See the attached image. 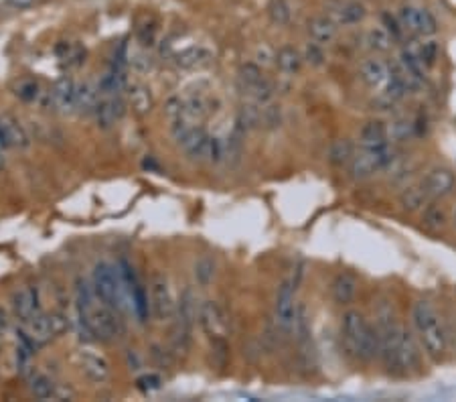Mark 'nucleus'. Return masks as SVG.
Segmentation results:
<instances>
[{"label": "nucleus", "instance_id": "nucleus-1", "mask_svg": "<svg viewBox=\"0 0 456 402\" xmlns=\"http://www.w3.org/2000/svg\"><path fill=\"white\" fill-rule=\"evenodd\" d=\"M341 335L347 354L361 359V361H373L379 357V331L377 327L369 325L363 313L347 311L341 321Z\"/></svg>", "mask_w": 456, "mask_h": 402}, {"label": "nucleus", "instance_id": "nucleus-2", "mask_svg": "<svg viewBox=\"0 0 456 402\" xmlns=\"http://www.w3.org/2000/svg\"><path fill=\"white\" fill-rule=\"evenodd\" d=\"M411 317H413V327L418 331V339L426 356L432 357L434 361L442 359L446 352V331L438 311L432 307V303L418 301L413 303Z\"/></svg>", "mask_w": 456, "mask_h": 402}, {"label": "nucleus", "instance_id": "nucleus-3", "mask_svg": "<svg viewBox=\"0 0 456 402\" xmlns=\"http://www.w3.org/2000/svg\"><path fill=\"white\" fill-rule=\"evenodd\" d=\"M91 284H93L97 301L110 305L116 311L124 313L126 303H128V295H126V287L122 282V274H120L118 267H114L110 263H97L93 267Z\"/></svg>", "mask_w": 456, "mask_h": 402}, {"label": "nucleus", "instance_id": "nucleus-4", "mask_svg": "<svg viewBox=\"0 0 456 402\" xmlns=\"http://www.w3.org/2000/svg\"><path fill=\"white\" fill-rule=\"evenodd\" d=\"M77 319L86 321L93 339H99V342H114L126 333L122 313L112 309L106 303H99V305L93 303L90 309L77 311Z\"/></svg>", "mask_w": 456, "mask_h": 402}, {"label": "nucleus", "instance_id": "nucleus-5", "mask_svg": "<svg viewBox=\"0 0 456 402\" xmlns=\"http://www.w3.org/2000/svg\"><path fill=\"white\" fill-rule=\"evenodd\" d=\"M396 161V150L387 144L381 146H371L363 148L359 153H355V157L349 163V175L353 181H365V179L373 177L375 173L387 169L392 163Z\"/></svg>", "mask_w": 456, "mask_h": 402}, {"label": "nucleus", "instance_id": "nucleus-6", "mask_svg": "<svg viewBox=\"0 0 456 402\" xmlns=\"http://www.w3.org/2000/svg\"><path fill=\"white\" fill-rule=\"evenodd\" d=\"M25 327L27 335L37 344V348H41L65 333V329L69 327V319L61 313H37L31 321L25 323Z\"/></svg>", "mask_w": 456, "mask_h": 402}, {"label": "nucleus", "instance_id": "nucleus-7", "mask_svg": "<svg viewBox=\"0 0 456 402\" xmlns=\"http://www.w3.org/2000/svg\"><path fill=\"white\" fill-rule=\"evenodd\" d=\"M150 307L158 321H171L177 315V303L165 276L156 274L150 282Z\"/></svg>", "mask_w": 456, "mask_h": 402}, {"label": "nucleus", "instance_id": "nucleus-8", "mask_svg": "<svg viewBox=\"0 0 456 402\" xmlns=\"http://www.w3.org/2000/svg\"><path fill=\"white\" fill-rule=\"evenodd\" d=\"M400 25L404 27V31H410L413 35H422V37H430L436 33L438 25L436 19L432 16L430 10L426 8H416V6H402L400 14H398Z\"/></svg>", "mask_w": 456, "mask_h": 402}, {"label": "nucleus", "instance_id": "nucleus-9", "mask_svg": "<svg viewBox=\"0 0 456 402\" xmlns=\"http://www.w3.org/2000/svg\"><path fill=\"white\" fill-rule=\"evenodd\" d=\"M294 295H296V289L290 282V278L284 280L278 289L276 303H274V321H276L278 329H282V331H292V321H294V313H296Z\"/></svg>", "mask_w": 456, "mask_h": 402}, {"label": "nucleus", "instance_id": "nucleus-10", "mask_svg": "<svg viewBox=\"0 0 456 402\" xmlns=\"http://www.w3.org/2000/svg\"><path fill=\"white\" fill-rule=\"evenodd\" d=\"M199 325L201 329L213 339V337H226L228 333V317L217 301H203L199 305Z\"/></svg>", "mask_w": 456, "mask_h": 402}, {"label": "nucleus", "instance_id": "nucleus-11", "mask_svg": "<svg viewBox=\"0 0 456 402\" xmlns=\"http://www.w3.org/2000/svg\"><path fill=\"white\" fill-rule=\"evenodd\" d=\"M10 305H12V313H14V317H16L19 321H23V323L31 321V319H33L37 313H41L37 289H33L31 284L19 287V289L12 293Z\"/></svg>", "mask_w": 456, "mask_h": 402}, {"label": "nucleus", "instance_id": "nucleus-12", "mask_svg": "<svg viewBox=\"0 0 456 402\" xmlns=\"http://www.w3.org/2000/svg\"><path fill=\"white\" fill-rule=\"evenodd\" d=\"M126 114V102L122 96H112V98H106L101 102H97L95 110H93V116H95V124L101 129V131H110L116 122H120Z\"/></svg>", "mask_w": 456, "mask_h": 402}, {"label": "nucleus", "instance_id": "nucleus-13", "mask_svg": "<svg viewBox=\"0 0 456 402\" xmlns=\"http://www.w3.org/2000/svg\"><path fill=\"white\" fill-rule=\"evenodd\" d=\"M422 185L428 193L430 199H440V197H446L453 193L456 185L455 173L451 169H444V167H436L432 169L426 177L422 179Z\"/></svg>", "mask_w": 456, "mask_h": 402}, {"label": "nucleus", "instance_id": "nucleus-14", "mask_svg": "<svg viewBox=\"0 0 456 402\" xmlns=\"http://www.w3.org/2000/svg\"><path fill=\"white\" fill-rule=\"evenodd\" d=\"M182 150L193 159V161H209V146H211V136L205 133L201 126H193L182 138L177 140Z\"/></svg>", "mask_w": 456, "mask_h": 402}, {"label": "nucleus", "instance_id": "nucleus-15", "mask_svg": "<svg viewBox=\"0 0 456 402\" xmlns=\"http://www.w3.org/2000/svg\"><path fill=\"white\" fill-rule=\"evenodd\" d=\"M75 93H77V86L71 78H61L49 93L51 106L59 112H69L75 108Z\"/></svg>", "mask_w": 456, "mask_h": 402}, {"label": "nucleus", "instance_id": "nucleus-16", "mask_svg": "<svg viewBox=\"0 0 456 402\" xmlns=\"http://www.w3.org/2000/svg\"><path fill=\"white\" fill-rule=\"evenodd\" d=\"M80 370L88 380L95 384H104L110 378V364L106 361V357L91 354V352L80 354Z\"/></svg>", "mask_w": 456, "mask_h": 402}, {"label": "nucleus", "instance_id": "nucleus-17", "mask_svg": "<svg viewBox=\"0 0 456 402\" xmlns=\"http://www.w3.org/2000/svg\"><path fill=\"white\" fill-rule=\"evenodd\" d=\"M357 278L351 274V272H341L335 276L333 284H331V295H333V301L337 305H349L353 303L355 295H357Z\"/></svg>", "mask_w": 456, "mask_h": 402}, {"label": "nucleus", "instance_id": "nucleus-18", "mask_svg": "<svg viewBox=\"0 0 456 402\" xmlns=\"http://www.w3.org/2000/svg\"><path fill=\"white\" fill-rule=\"evenodd\" d=\"M211 61H213V53L203 45H193L189 49H182L175 57V63L181 69H201V67H207Z\"/></svg>", "mask_w": 456, "mask_h": 402}, {"label": "nucleus", "instance_id": "nucleus-19", "mask_svg": "<svg viewBox=\"0 0 456 402\" xmlns=\"http://www.w3.org/2000/svg\"><path fill=\"white\" fill-rule=\"evenodd\" d=\"M359 74H361V80L369 88L377 89L387 84V80H389V65L385 61H381V59H367V61L361 63Z\"/></svg>", "mask_w": 456, "mask_h": 402}, {"label": "nucleus", "instance_id": "nucleus-20", "mask_svg": "<svg viewBox=\"0 0 456 402\" xmlns=\"http://www.w3.org/2000/svg\"><path fill=\"white\" fill-rule=\"evenodd\" d=\"M355 157V144L349 138H337L328 144L326 150V161L333 167H347L351 163V159Z\"/></svg>", "mask_w": 456, "mask_h": 402}, {"label": "nucleus", "instance_id": "nucleus-21", "mask_svg": "<svg viewBox=\"0 0 456 402\" xmlns=\"http://www.w3.org/2000/svg\"><path fill=\"white\" fill-rule=\"evenodd\" d=\"M177 325H181L184 329H193L195 321L199 319V305H197V297L191 289H187L181 295V301L177 305Z\"/></svg>", "mask_w": 456, "mask_h": 402}, {"label": "nucleus", "instance_id": "nucleus-22", "mask_svg": "<svg viewBox=\"0 0 456 402\" xmlns=\"http://www.w3.org/2000/svg\"><path fill=\"white\" fill-rule=\"evenodd\" d=\"M309 35L315 43H331L337 37V23L328 16H315L309 21Z\"/></svg>", "mask_w": 456, "mask_h": 402}, {"label": "nucleus", "instance_id": "nucleus-23", "mask_svg": "<svg viewBox=\"0 0 456 402\" xmlns=\"http://www.w3.org/2000/svg\"><path fill=\"white\" fill-rule=\"evenodd\" d=\"M387 126L381 120H369L365 122L363 129L359 131V144L363 148H371V146H381L387 144Z\"/></svg>", "mask_w": 456, "mask_h": 402}, {"label": "nucleus", "instance_id": "nucleus-24", "mask_svg": "<svg viewBox=\"0 0 456 402\" xmlns=\"http://www.w3.org/2000/svg\"><path fill=\"white\" fill-rule=\"evenodd\" d=\"M207 112H209V108H207V100L203 93H191V96L182 98V118L184 120L199 124V122H203Z\"/></svg>", "mask_w": 456, "mask_h": 402}, {"label": "nucleus", "instance_id": "nucleus-25", "mask_svg": "<svg viewBox=\"0 0 456 402\" xmlns=\"http://www.w3.org/2000/svg\"><path fill=\"white\" fill-rule=\"evenodd\" d=\"M302 61H304L302 55H300L294 47H290V45L278 49V53H276V65H278V69H280L284 76H294V74H298L300 67H302Z\"/></svg>", "mask_w": 456, "mask_h": 402}, {"label": "nucleus", "instance_id": "nucleus-26", "mask_svg": "<svg viewBox=\"0 0 456 402\" xmlns=\"http://www.w3.org/2000/svg\"><path fill=\"white\" fill-rule=\"evenodd\" d=\"M0 126H2V133H4L6 146H19V148L29 146V134L25 133V129L12 116H2Z\"/></svg>", "mask_w": 456, "mask_h": 402}, {"label": "nucleus", "instance_id": "nucleus-27", "mask_svg": "<svg viewBox=\"0 0 456 402\" xmlns=\"http://www.w3.org/2000/svg\"><path fill=\"white\" fill-rule=\"evenodd\" d=\"M365 14H367V10H365V6L361 2H357V0H347V2H343L337 10H335V23L337 25H357V23H361L365 19Z\"/></svg>", "mask_w": 456, "mask_h": 402}, {"label": "nucleus", "instance_id": "nucleus-28", "mask_svg": "<svg viewBox=\"0 0 456 402\" xmlns=\"http://www.w3.org/2000/svg\"><path fill=\"white\" fill-rule=\"evenodd\" d=\"M428 199H430V197H428V193H426L422 181L416 183V185L406 187V189L400 193V205H402L404 212H410V214L418 212L420 208H424V203H426Z\"/></svg>", "mask_w": 456, "mask_h": 402}, {"label": "nucleus", "instance_id": "nucleus-29", "mask_svg": "<svg viewBox=\"0 0 456 402\" xmlns=\"http://www.w3.org/2000/svg\"><path fill=\"white\" fill-rule=\"evenodd\" d=\"M262 108L260 104H243L237 112V120H235V129L248 133L252 129H258L262 126Z\"/></svg>", "mask_w": 456, "mask_h": 402}, {"label": "nucleus", "instance_id": "nucleus-30", "mask_svg": "<svg viewBox=\"0 0 456 402\" xmlns=\"http://www.w3.org/2000/svg\"><path fill=\"white\" fill-rule=\"evenodd\" d=\"M130 106H132V110L136 112L138 116L150 114L152 108H154V96H152L150 88L144 86V84L132 86V89H130Z\"/></svg>", "mask_w": 456, "mask_h": 402}, {"label": "nucleus", "instance_id": "nucleus-31", "mask_svg": "<svg viewBox=\"0 0 456 402\" xmlns=\"http://www.w3.org/2000/svg\"><path fill=\"white\" fill-rule=\"evenodd\" d=\"M29 390L31 394L37 399V401H51L55 399V392H57V384L47 376V374H31L29 378Z\"/></svg>", "mask_w": 456, "mask_h": 402}, {"label": "nucleus", "instance_id": "nucleus-32", "mask_svg": "<svg viewBox=\"0 0 456 402\" xmlns=\"http://www.w3.org/2000/svg\"><path fill=\"white\" fill-rule=\"evenodd\" d=\"M128 303H130V307H132V311L136 315L138 321L144 323V321L148 319V307H150V303H148V293L144 291V287L140 284L138 278L132 282V287H130V291H128Z\"/></svg>", "mask_w": 456, "mask_h": 402}, {"label": "nucleus", "instance_id": "nucleus-33", "mask_svg": "<svg viewBox=\"0 0 456 402\" xmlns=\"http://www.w3.org/2000/svg\"><path fill=\"white\" fill-rule=\"evenodd\" d=\"M215 274H217V265H215V260H213L211 256H201V258L195 263V267H193V276H195V280H197L199 287L211 284L213 278H215Z\"/></svg>", "mask_w": 456, "mask_h": 402}, {"label": "nucleus", "instance_id": "nucleus-34", "mask_svg": "<svg viewBox=\"0 0 456 402\" xmlns=\"http://www.w3.org/2000/svg\"><path fill=\"white\" fill-rule=\"evenodd\" d=\"M97 91H99V88H93L88 82L77 86L75 110H80V112H93L95 106H97Z\"/></svg>", "mask_w": 456, "mask_h": 402}, {"label": "nucleus", "instance_id": "nucleus-35", "mask_svg": "<svg viewBox=\"0 0 456 402\" xmlns=\"http://www.w3.org/2000/svg\"><path fill=\"white\" fill-rule=\"evenodd\" d=\"M292 333H294V337H296L300 344H304V342H309V339H311L309 311H307V307H304L302 303H300V305H296L294 321H292Z\"/></svg>", "mask_w": 456, "mask_h": 402}, {"label": "nucleus", "instance_id": "nucleus-36", "mask_svg": "<svg viewBox=\"0 0 456 402\" xmlns=\"http://www.w3.org/2000/svg\"><path fill=\"white\" fill-rule=\"evenodd\" d=\"M365 43H367L369 49H373V51L385 53V51H389V49H392L394 37L387 33V29H385V27H375V29H371V31L367 33Z\"/></svg>", "mask_w": 456, "mask_h": 402}, {"label": "nucleus", "instance_id": "nucleus-37", "mask_svg": "<svg viewBox=\"0 0 456 402\" xmlns=\"http://www.w3.org/2000/svg\"><path fill=\"white\" fill-rule=\"evenodd\" d=\"M57 55L67 63V67H80L86 61V49L80 45L61 43L57 47Z\"/></svg>", "mask_w": 456, "mask_h": 402}, {"label": "nucleus", "instance_id": "nucleus-38", "mask_svg": "<svg viewBox=\"0 0 456 402\" xmlns=\"http://www.w3.org/2000/svg\"><path fill=\"white\" fill-rule=\"evenodd\" d=\"M237 80L241 84L243 89H250L252 86L260 84L264 80V74H262V67L254 61V63H243L239 67V74H237Z\"/></svg>", "mask_w": 456, "mask_h": 402}, {"label": "nucleus", "instance_id": "nucleus-39", "mask_svg": "<svg viewBox=\"0 0 456 402\" xmlns=\"http://www.w3.org/2000/svg\"><path fill=\"white\" fill-rule=\"evenodd\" d=\"M446 222H448V218H446V212H444L442 205L430 203V205L426 208V212H424V225H426L428 230L438 232V230H442V227L446 225Z\"/></svg>", "mask_w": 456, "mask_h": 402}, {"label": "nucleus", "instance_id": "nucleus-40", "mask_svg": "<svg viewBox=\"0 0 456 402\" xmlns=\"http://www.w3.org/2000/svg\"><path fill=\"white\" fill-rule=\"evenodd\" d=\"M245 91H248V96H250L256 104H260V106H268V104L274 100V96H276L274 84L272 82H268L266 78H264L260 84L252 86L250 89H245Z\"/></svg>", "mask_w": 456, "mask_h": 402}, {"label": "nucleus", "instance_id": "nucleus-41", "mask_svg": "<svg viewBox=\"0 0 456 402\" xmlns=\"http://www.w3.org/2000/svg\"><path fill=\"white\" fill-rule=\"evenodd\" d=\"M268 16L274 25L282 27V25H288L290 23V16H292V10H290V4L286 0H270L268 4Z\"/></svg>", "mask_w": 456, "mask_h": 402}, {"label": "nucleus", "instance_id": "nucleus-42", "mask_svg": "<svg viewBox=\"0 0 456 402\" xmlns=\"http://www.w3.org/2000/svg\"><path fill=\"white\" fill-rule=\"evenodd\" d=\"M413 134H416V124L408 118H400V120L392 122V126L387 129L389 140H396V142H404Z\"/></svg>", "mask_w": 456, "mask_h": 402}, {"label": "nucleus", "instance_id": "nucleus-43", "mask_svg": "<svg viewBox=\"0 0 456 402\" xmlns=\"http://www.w3.org/2000/svg\"><path fill=\"white\" fill-rule=\"evenodd\" d=\"M23 102H35L39 98V84L35 80H23L19 86H16V91H14Z\"/></svg>", "mask_w": 456, "mask_h": 402}, {"label": "nucleus", "instance_id": "nucleus-44", "mask_svg": "<svg viewBox=\"0 0 456 402\" xmlns=\"http://www.w3.org/2000/svg\"><path fill=\"white\" fill-rule=\"evenodd\" d=\"M302 59L313 65V67H320L324 63V51H322V45L319 43H307L304 47V53H302Z\"/></svg>", "mask_w": 456, "mask_h": 402}, {"label": "nucleus", "instance_id": "nucleus-45", "mask_svg": "<svg viewBox=\"0 0 456 402\" xmlns=\"http://www.w3.org/2000/svg\"><path fill=\"white\" fill-rule=\"evenodd\" d=\"M165 116L169 118V122H177L182 118V98L181 96H171L165 102Z\"/></svg>", "mask_w": 456, "mask_h": 402}, {"label": "nucleus", "instance_id": "nucleus-46", "mask_svg": "<svg viewBox=\"0 0 456 402\" xmlns=\"http://www.w3.org/2000/svg\"><path fill=\"white\" fill-rule=\"evenodd\" d=\"M438 53H440V47H438L436 41H426V43H422L420 57H422V63H424V67H426V69H430V67L436 63Z\"/></svg>", "mask_w": 456, "mask_h": 402}, {"label": "nucleus", "instance_id": "nucleus-47", "mask_svg": "<svg viewBox=\"0 0 456 402\" xmlns=\"http://www.w3.org/2000/svg\"><path fill=\"white\" fill-rule=\"evenodd\" d=\"M136 39L142 47H152L156 41V25L152 21L150 23L146 21L144 25H140L136 31Z\"/></svg>", "mask_w": 456, "mask_h": 402}, {"label": "nucleus", "instance_id": "nucleus-48", "mask_svg": "<svg viewBox=\"0 0 456 402\" xmlns=\"http://www.w3.org/2000/svg\"><path fill=\"white\" fill-rule=\"evenodd\" d=\"M381 21H383V27L387 29V33L394 37V41H402V39H404V27L400 25L398 19H394L389 12H383V14H381Z\"/></svg>", "mask_w": 456, "mask_h": 402}, {"label": "nucleus", "instance_id": "nucleus-49", "mask_svg": "<svg viewBox=\"0 0 456 402\" xmlns=\"http://www.w3.org/2000/svg\"><path fill=\"white\" fill-rule=\"evenodd\" d=\"M136 386L142 392H154L160 388V378L156 374H144L136 380Z\"/></svg>", "mask_w": 456, "mask_h": 402}, {"label": "nucleus", "instance_id": "nucleus-50", "mask_svg": "<svg viewBox=\"0 0 456 402\" xmlns=\"http://www.w3.org/2000/svg\"><path fill=\"white\" fill-rule=\"evenodd\" d=\"M256 63H258L260 67H268V65H272V63H276V53H274L268 45L258 47V51H256Z\"/></svg>", "mask_w": 456, "mask_h": 402}, {"label": "nucleus", "instance_id": "nucleus-51", "mask_svg": "<svg viewBox=\"0 0 456 402\" xmlns=\"http://www.w3.org/2000/svg\"><path fill=\"white\" fill-rule=\"evenodd\" d=\"M130 65H132L136 71H140V74H146V71L152 67V59H150L146 53H138V55L130 57Z\"/></svg>", "mask_w": 456, "mask_h": 402}, {"label": "nucleus", "instance_id": "nucleus-52", "mask_svg": "<svg viewBox=\"0 0 456 402\" xmlns=\"http://www.w3.org/2000/svg\"><path fill=\"white\" fill-rule=\"evenodd\" d=\"M8 331V315L4 309H0V337H4Z\"/></svg>", "mask_w": 456, "mask_h": 402}, {"label": "nucleus", "instance_id": "nucleus-53", "mask_svg": "<svg viewBox=\"0 0 456 402\" xmlns=\"http://www.w3.org/2000/svg\"><path fill=\"white\" fill-rule=\"evenodd\" d=\"M12 6H19V8H25V6H31L35 0H8Z\"/></svg>", "mask_w": 456, "mask_h": 402}, {"label": "nucleus", "instance_id": "nucleus-54", "mask_svg": "<svg viewBox=\"0 0 456 402\" xmlns=\"http://www.w3.org/2000/svg\"><path fill=\"white\" fill-rule=\"evenodd\" d=\"M4 165V159H2V144H0V167Z\"/></svg>", "mask_w": 456, "mask_h": 402}, {"label": "nucleus", "instance_id": "nucleus-55", "mask_svg": "<svg viewBox=\"0 0 456 402\" xmlns=\"http://www.w3.org/2000/svg\"><path fill=\"white\" fill-rule=\"evenodd\" d=\"M453 222H455V225H456V210H455V214H453Z\"/></svg>", "mask_w": 456, "mask_h": 402}]
</instances>
